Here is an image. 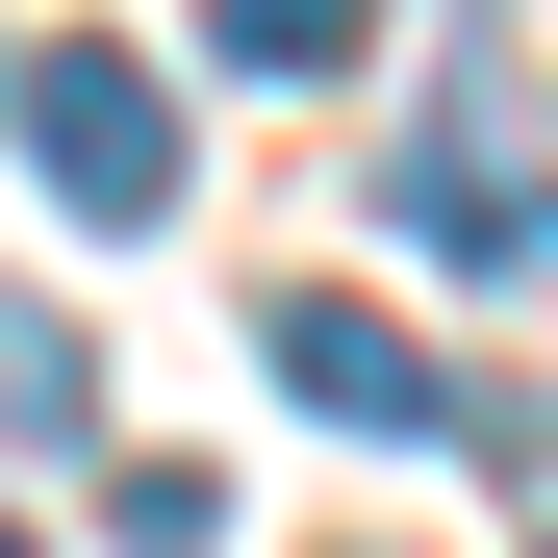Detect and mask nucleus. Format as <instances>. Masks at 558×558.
<instances>
[{
  "instance_id": "obj_1",
  "label": "nucleus",
  "mask_w": 558,
  "mask_h": 558,
  "mask_svg": "<svg viewBox=\"0 0 558 558\" xmlns=\"http://www.w3.org/2000/svg\"><path fill=\"white\" fill-rule=\"evenodd\" d=\"M0 128H26V178L76 229H178L204 178H178V76L128 51V26H51V51H0Z\"/></svg>"
},
{
  "instance_id": "obj_2",
  "label": "nucleus",
  "mask_w": 558,
  "mask_h": 558,
  "mask_svg": "<svg viewBox=\"0 0 558 558\" xmlns=\"http://www.w3.org/2000/svg\"><path fill=\"white\" fill-rule=\"evenodd\" d=\"M254 355H279V381H305V432H355V457H533V407H483L432 330H381V305H355V279H279V305H254Z\"/></svg>"
},
{
  "instance_id": "obj_3",
  "label": "nucleus",
  "mask_w": 558,
  "mask_h": 558,
  "mask_svg": "<svg viewBox=\"0 0 558 558\" xmlns=\"http://www.w3.org/2000/svg\"><path fill=\"white\" fill-rule=\"evenodd\" d=\"M381 229H407V254H457V279H558V178L508 153V76H483V51H457V102L381 153Z\"/></svg>"
},
{
  "instance_id": "obj_4",
  "label": "nucleus",
  "mask_w": 558,
  "mask_h": 558,
  "mask_svg": "<svg viewBox=\"0 0 558 558\" xmlns=\"http://www.w3.org/2000/svg\"><path fill=\"white\" fill-rule=\"evenodd\" d=\"M0 432L26 457H102V355H76V305H26V279H0Z\"/></svg>"
},
{
  "instance_id": "obj_5",
  "label": "nucleus",
  "mask_w": 558,
  "mask_h": 558,
  "mask_svg": "<svg viewBox=\"0 0 558 558\" xmlns=\"http://www.w3.org/2000/svg\"><path fill=\"white\" fill-rule=\"evenodd\" d=\"M204 51H229V76H355L381 0H204Z\"/></svg>"
},
{
  "instance_id": "obj_6",
  "label": "nucleus",
  "mask_w": 558,
  "mask_h": 558,
  "mask_svg": "<svg viewBox=\"0 0 558 558\" xmlns=\"http://www.w3.org/2000/svg\"><path fill=\"white\" fill-rule=\"evenodd\" d=\"M102 508H128V558H229V483H204V457H128Z\"/></svg>"
},
{
  "instance_id": "obj_7",
  "label": "nucleus",
  "mask_w": 558,
  "mask_h": 558,
  "mask_svg": "<svg viewBox=\"0 0 558 558\" xmlns=\"http://www.w3.org/2000/svg\"><path fill=\"white\" fill-rule=\"evenodd\" d=\"M0 558H26V533H0Z\"/></svg>"
}]
</instances>
